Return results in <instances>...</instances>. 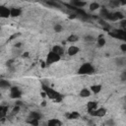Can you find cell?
I'll return each instance as SVG.
<instances>
[{
    "mask_svg": "<svg viewBox=\"0 0 126 126\" xmlns=\"http://www.w3.org/2000/svg\"><path fill=\"white\" fill-rule=\"evenodd\" d=\"M42 90H43V92H45L46 95L49 98L54 99L56 102H60L63 99V95L62 94H60L58 92H56L55 90H53V89H51V88H49V87H47L45 85L42 86Z\"/></svg>",
    "mask_w": 126,
    "mask_h": 126,
    "instance_id": "6da1fadb",
    "label": "cell"
},
{
    "mask_svg": "<svg viewBox=\"0 0 126 126\" xmlns=\"http://www.w3.org/2000/svg\"><path fill=\"white\" fill-rule=\"evenodd\" d=\"M94 73V68L91 63H84L79 69L78 74L79 75H91Z\"/></svg>",
    "mask_w": 126,
    "mask_h": 126,
    "instance_id": "7a4b0ae2",
    "label": "cell"
},
{
    "mask_svg": "<svg viewBox=\"0 0 126 126\" xmlns=\"http://www.w3.org/2000/svg\"><path fill=\"white\" fill-rule=\"evenodd\" d=\"M108 34L114 38L126 41V31H124V30H114L112 32H109Z\"/></svg>",
    "mask_w": 126,
    "mask_h": 126,
    "instance_id": "3957f363",
    "label": "cell"
},
{
    "mask_svg": "<svg viewBox=\"0 0 126 126\" xmlns=\"http://www.w3.org/2000/svg\"><path fill=\"white\" fill-rule=\"evenodd\" d=\"M60 57L58 54H56L55 52H53L52 50L47 54V57H46V65H51L52 63H55V62H58L60 60Z\"/></svg>",
    "mask_w": 126,
    "mask_h": 126,
    "instance_id": "277c9868",
    "label": "cell"
},
{
    "mask_svg": "<svg viewBox=\"0 0 126 126\" xmlns=\"http://www.w3.org/2000/svg\"><path fill=\"white\" fill-rule=\"evenodd\" d=\"M88 113L94 117V116H97V117H102L106 114V109L101 107V108H98V109H94V110H88Z\"/></svg>",
    "mask_w": 126,
    "mask_h": 126,
    "instance_id": "5b68a950",
    "label": "cell"
},
{
    "mask_svg": "<svg viewBox=\"0 0 126 126\" xmlns=\"http://www.w3.org/2000/svg\"><path fill=\"white\" fill-rule=\"evenodd\" d=\"M124 16L121 12H113V13H110L109 14V17H108V20L109 21H117V20H123Z\"/></svg>",
    "mask_w": 126,
    "mask_h": 126,
    "instance_id": "8992f818",
    "label": "cell"
},
{
    "mask_svg": "<svg viewBox=\"0 0 126 126\" xmlns=\"http://www.w3.org/2000/svg\"><path fill=\"white\" fill-rule=\"evenodd\" d=\"M22 95V92L20 91V89L18 87H12L11 91H10V96L12 98H19Z\"/></svg>",
    "mask_w": 126,
    "mask_h": 126,
    "instance_id": "52a82bcc",
    "label": "cell"
},
{
    "mask_svg": "<svg viewBox=\"0 0 126 126\" xmlns=\"http://www.w3.org/2000/svg\"><path fill=\"white\" fill-rule=\"evenodd\" d=\"M0 16L2 18H8L11 16V9L7 8V7H4V6H1L0 7Z\"/></svg>",
    "mask_w": 126,
    "mask_h": 126,
    "instance_id": "ba28073f",
    "label": "cell"
},
{
    "mask_svg": "<svg viewBox=\"0 0 126 126\" xmlns=\"http://www.w3.org/2000/svg\"><path fill=\"white\" fill-rule=\"evenodd\" d=\"M47 126H62V122L57 118H52L47 121Z\"/></svg>",
    "mask_w": 126,
    "mask_h": 126,
    "instance_id": "9c48e42d",
    "label": "cell"
},
{
    "mask_svg": "<svg viewBox=\"0 0 126 126\" xmlns=\"http://www.w3.org/2000/svg\"><path fill=\"white\" fill-rule=\"evenodd\" d=\"M109 14L110 12L105 8V7H102L100 9V12H99V15L101 16L102 20H108V17H109Z\"/></svg>",
    "mask_w": 126,
    "mask_h": 126,
    "instance_id": "30bf717a",
    "label": "cell"
},
{
    "mask_svg": "<svg viewBox=\"0 0 126 126\" xmlns=\"http://www.w3.org/2000/svg\"><path fill=\"white\" fill-rule=\"evenodd\" d=\"M86 4H87V3H86V2H84V1L73 0V1H71V4H70V5H72L73 7H76V8H80V9H82V7H84Z\"/></svg>",
    "mask_w": 126,
    "mask_h": 126,
    "instance_id": "8fae6325",
    "label": "cell"
},
{
    "mask_svg": "<svg viewBox=\"0 0 126 126\" xmlns=\"http://www.w3.org/2000/svg\"><path fill=\"white\" fill-rule=\"evenodd\" d=\"M41 117H42V114L38 111H32L29 116L30 119H36V120H40Z\"/></svg>",
    "mask_w": 126,
    "mask_h": 126,
    "instance_id": "7c38bea8",
    "label": "cell"
},
{
    "mask_svg": "<svg viewBox=\"0 0 126 126\" xmlns=\"http://www.w3.org/2000/svg\"><path fill=\"white\" fill-rule=\"evenodd\" d=\"M52 51L55 52L56 54H58L59 56H61V55L64 54V48L62 46H60V45H54L52 47Z\"/></svg>",
    "mask_w": 126,
    "mask_h": 126,
    "instance_id": "4fadbf2b",
    "label": "cell"
},
{
    "mask_svg": "<svg viewBox=\"0 0 126 126\" xmlns=\"http://www.w3.org/2000/svg\"><path fill=\"white\" fill-rule=\"evenodd\" d=\"M7 112H8V106L1 105L0 106V117L2 118V122L4 121V118H5L6 114H7Z\"/></svg>",
    "mask_w": 126,
    "mask_h": 126,
    "instance_id": "5bb4252c",
    "label": "cell"
},
{
    "mask_svg": "<svg viewBox=\"0 0 126 126\" xmlns=\"http://www.w3.org/2000/svg\"><path fill=\"white\" fill-rule=\"evenodd\" d=\"M79 52V47H77V46H70L69 48H68V54L70 55V56H74L75 54H77Z\"/></svg>",
    "mask_w": 126,
    "mask_h": 126,
    "instance_id": "9a60e30c",
    "label": "cell"
},
{
    "mask_svg": "<svg viewBox=\"0 0 126 126\" xmlns=\"http://www.w3.org/2000/svg\"><path fill=\"white\" fill-rule=\"evenodd\" d=\"M22 14V10L20 8H11V17H19Z\"/></svg>",
    "mask_w": 126,
    "mask_h": 126,
    "instance_id": "2e32d148",
    "label": "cell"
},
{
    "mask_svg": "<svg viewBox=\"0 0 126 126\" xmlns=\"http://www.w3.org/2000/svg\"><path fill=\"white\" fill-rule=\"evenodd\" d=\"M97 107V102L96 101H89L87 104V108L88 110H94Z\"/></svg>",
    "mask_w": 126,
    "mask_h": 126,
    "instance_id": "e0dca14e",
    "label": "cell"
},
{
    "mask_svg": "<svg viewBox=\"0 0 126 126\" xmlns=\"http://www.w3.org/2000/svg\"><path fill=\"white\" fill-rule=\"evenodd\" d=\"M79 94H80V96H82V97H88V96L91 95V92H90L88 89L84 88V89L81 90V92H80Z\"/></svg>",
    "mask_w": 126,
    "mask_h": 126,
    "instance_id": "ac0fdd59",
    "label": "cell"
},
{
    "mask_svg": "<svg viewBox=\"0 0 126 126\" xmlns=\"http://www.w3.org/2000/svg\"><path fill=\"white\" fill-rule=\"evenodd\" d=\"M0 87L2 89H9L11 87V84H10V82L2 79V80H0Z\"/></svg>",
    "mask_w": 126,
    "mask_h": 126,
    "instance_id": "d6986e66",
    "label": "cell"
},
{
    "mask_svg": "<svg viewBox=\"0 0 126 126\" xmlns=\"http://www.w3.org/2000/svg\"><path fill=\"white\" fill-rule=\"evenodd\" d=\"M79 117H80V113L77 112V111H73V112L67 114V118L68 119H78Z\"/></svg>",
    "mask_w": 126,
    "mask_h": 126,
    "instance_id": "ffe728a7",
    "label": "cell"
},
{
    "mask_svg": "<svg viewBox=\"0 0 126 126\" xmlns=\"http://www.w3.org/2000/svg\"><path fill=\"white\" fill-rule=\"evenodd\" d=\"M91 90H92L93 93L97 94V93L100 92V90H101V86H100V85H94V86L91 87Z\"/></svg>",
    "mask_w": 126,
    "mask_h": 126,
    "instance_id": "44dd1931",
    "label": "cell"
},
{
    "mask_svg": "<svg viewBox=\"0 0 126 126\" xmlns=\"http://www.w3.org/2000/svg\"><path fill=\"white\" fill-rule=\"evenodd\" d=\"M97 8H99V4H98L97 2H93V3L90 4V10H91V11H94V10H96Z\"/></svg>",
    "mask_w": 126,
    "mask_h": 126,
    "instance_id": "7402d4cb",
    "label": "cell"
},
{
    "mask_svg": "<svg viewBox=\"0 0 126 126\" xmlns=\"http://www.w3.org/2000/svg\"><path fill=\"white\" fill-rule=\"evenodd\" d=\"M68 41H70V42H75V41H77L78 39H79V37H78V35H76V34H71V35H69L68 36Z\"/></svg>",
    "mask_w": 126,
    "mask_h": 126,
    "instance_id": "603a6c76",
    "label": "cell"
},
{
    "mask_svg": "<svg viewBox=\"0 0 126 126\" xmlns=\"http://www.w3.org/2000/svg\"><path fill=\"white\" fill-rule=\"evenodd\" d=\"M104 44H105V39L102 37V35H99V37L97 39V45L100 46V47H102Z\"/></svg>",
    "mask_w": 126,
    "mask_h": 126,
    "instance_id": "cb8c5ba5",
    "label": "cell"
},
{
    "mask_svg": "<svg viewBox=\"0 0 126 126\" xmlns=\"http://www.w3.org/2000/svg\"><path fill=\"white\" fill-rule=\"evenodd\" d=\"M28 123H30L31 125L32 126H38L39 124V120H36V119H28Z\"/></svg>",
    "mask_w": 126,
    "mask_h": 126,
    "instance_id": "d4e9b609",
    "label": "cell"
},
{
    "mask_svg": "<svg viewBox=\"0 0 126 126\" xmlns=\"http://www.w3.org/2000/svg\"><path fill=\"white\" fill-rule=\"evenodd\" d=\"M125 63H126V60H125L124 58H118V59L116 60V64H117L118 66H123Z\"/></svg>",
    "mask_w": 126,
    "mask_h": 126,
    "instance_id": "484cf974",
    "label": "cell"
},
{
    "mask_svg": "<svg viewBox=\"0 0 126 126\" xmlns=\"http://www.w3.org/2000/svg\"><path fill=\"white\" fill-rule=\"evenodd\" d=\"M109 4L111 6H113V7H118L120 5V1H118V0H111L109 2Z\"/></svg>",
    "mask_w": 126,
    "mask_h": 126,
    "instance_id": "4316f807",
    "label": "cell"
},
{
    "mask_svg": "<svg viewBox=\"0 0 126 126\" xmlns=\"http://www.w3.org/2000/svg\"><path fill=\"white\" fill-rule=\"evenodd\" d=\"M105 125L106 126H114L115 125V122H114V120L113 119H108V120H106L105 121Z\"/></svg>",
    "mask_w": 126,
    "mask_h": 126,
    "instance_id": "83f0119b",
    "label": "cell"
},
{
    "mask_svg": "<svg viewBox=\"0 0 126 126\" xmlns=\"http://www.w3.org/2000/svg\"><path fill=\"white\" fill-rule=\"evenodd\" d=\"M54 31H55L56 32H60L62 31V26L59 25V24L55 25V26H54Z\"/></svg>",
    "mask_w": 126,
    "mask_h": 126,
    "instance_id": "f1b7e54d",
    "label": "cell"
},
{
    "mask_svg": "<svg viewBox=\"0 0 126 126\" xmlns=\"http://www.w3.org/2000/svg\"><path fill=\"white\" fill-rule=\"evenodd\" d=\"M84 39H85L86 41H94V37L92 36V35H86Z\"/></svg>",
    "mask_w": 126,
    "mask_h": 126,
    "instance_id": "f546056e",
    "label": "cell"
},
{
    "mask_svg": "<svg viewBox=\"0 0 126 126\" xmlns=\"http://www.w3.org/2000/svg\"><path fill=\"white\" fill-rule=\"evenodd\" d=\"M46 4L47 5H50V6H53V7H59V5L56 2H52V1H47Z\"/></svg>",
    "mask_w": 126,
    "mask_h": 126,
    "instance_id": "4dcf8cb0",
    "label": "cell"
},
{
    "mask_svg": "<svg viewBox=\"0 0 126 126\" xmlns=\"http://www.w3.org/2000/svg\"><path fill=\"white\" fill-rule=\"evenodd\" d=\"M20 111V105H16L14 108H13V113L15 114V113H18Z\"/></svg>",
    "mask_w": 126,
    "mask_h": 126,
    "instance_id": "1f68e13d",
    "label": "cell"
},
{
    "mask_svg": "<svg viewBox=\"0 0 126 126\" xmlns=\"http://www.w3.org/2000/svg\"><path fill=\"white\" fill-rule=\"evenodd\" d=\"M120 79H121V81H126V71H124L120 75Z\"/></svg>",
    "mask_w": 126,
    "mask_h": 126,
    "instance_id": "d6a6232c",
    "label": "cell"
},
{
    "mask_svg": "<svg viewBox=\"0 0 126 126\" xmlns=\"http://www.w3.org/2000/svg\"><path fill=\"white\" fill-rule=\"evenodd\" d=\"M120 25H121V27H122V28H126V19H123V20H121V22H120Z\"/></svg>",
    "mask_w": 126,
    "mask_h": 126,
    "instance_id": "836d02e7",
    "label": "cell"
},
{
    "mask_svg": "<svg viewBox=\"0 0 126 126\" xmlns=\"http://www.w3.org/2000/svg\"><path fill=\"white\" fill-rule=\"evenodd\" d=\"M120 49H121L122 51L126 52V43H122V44L120 45Z\"/></svg>",
    "mask_w": 126,
    "mask_h": 126,
    "instance_id": "e575fe53",
    "label": "cell"
},
{
    "mask_svg": "<svg viewBox=\"0 0 126 126\" xmlns=\"http://www.w3.org/2000/svg\"><path fill=\"white\" fill-rule=\"evenodd\" d=\"M76 16H77V15L72 14V15H70V16H69V19H75V18H76Z\"/></svg>",
    "mask_w": 126,
    "mask_h": 126,
    "instance_id": "d590c367",
    "label": "cell"
},
{
    "mask_svg": "<svg viewBox=\"0 0 126 126\" xmlns=\"http://www.w3.org/2000/svg\"><path fill=\"white\" fill-rule=\"evenodd\" d=\"M22 56H23V57H28V56H29V52H25V53H23Z\"/></svg>",
    "mask_w": 126,
    "mask_h": 126,
    "instance_id": "8d00e7d4",
    "label": "cell"
},
{
    "mask_svg": "<svg viewBox=\"0 0 126 126\" xmlns=\"http://www.w3.org/2000/svg\"><path fill=\"white\" fill-rule=\"evenodd\" d=\"M41 96H42V97H45V96H46L45 92H42V93H41Z\"/></svg>",
    "mask_w": 126,
    "mask_h": 126,
    "instance_id": "74e56055",
    "label": "cell"
},
{
    "mask_svg": "<svg viewBox=\"0 0 126 126\" xmlns=\"http://www.w3.org/2000/svg\"><path fill=\"white\" fill-rule=\"evenodd\" d=\"M120 5H126V1H120Z\"/></svg>",
    "mask_w": 126,
    "mask_h": 126,
    "instance_id": "f35d334b",
    "label": "cell"
},
{
    "mask_svg": "<svg viewBox=\"0 0 126 126\" xmlns=\"http://www.w3.org/2000/svg\"><path fill=\"white\" fill-rule=\"evenodd\" d=\"M21 45H22V43H20V42H19V43H17V44L15 45V46H16V47H20Z\"/></svg>",
    "mask_w": 126,
    "mask_h": 126,
    "instance_id": "ab89813d",
    "label": "cell"
},
{
    "mask_svg": "<svg viewBox=\"0 0 126 126\" xmlns=\"http://www.w3.org/2000/svg\"><path fill=\"white\" fill-rule=\"evenodd\" d=\"M41 104H42V106H45V105H46V101H42Z\"/></svg>",
    "mask_w": 126,
    "mask_h": 126,
    "instance_id": "60d3db41",
    "label": "cell"
},
{
    "mask_svg": "<svg viewBox=\"0 0 126 126\" xmlns=\"http://www.w3.org/2000/svg\"><path fill=\"white\" fill-rule=\"evenodd\" d=\"M125 110H126V105H125Z\"/></svg>",
    "mask_w": 126,
    "mask_h": 126,
    "instance_id": "b9f144b4",
    "label": "cell"
}]
</instances>
